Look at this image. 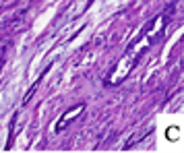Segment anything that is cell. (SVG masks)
I'll return each instance as SVG.
<instances>
[{
  "instance_id": "6da1fadb",
  "label": "cell",
  "mask_w": 184,
  "mask_h": 153,
  "mask_svg": "<svg viewBox=\"0 0 184 153\" xmlns=\"http://www.w3.org/2000/svg\"><path fill=\"white\" fill-rule=\"evenodd\" d=\"M83 110H85V106H83V104H79V106H74L71 112H66V114L60 118V122L56 124V133H60V130H62V128H64L66 124H71V122L74 120V116H77V114H81Z\"/></svg>"
}]
</instances>
